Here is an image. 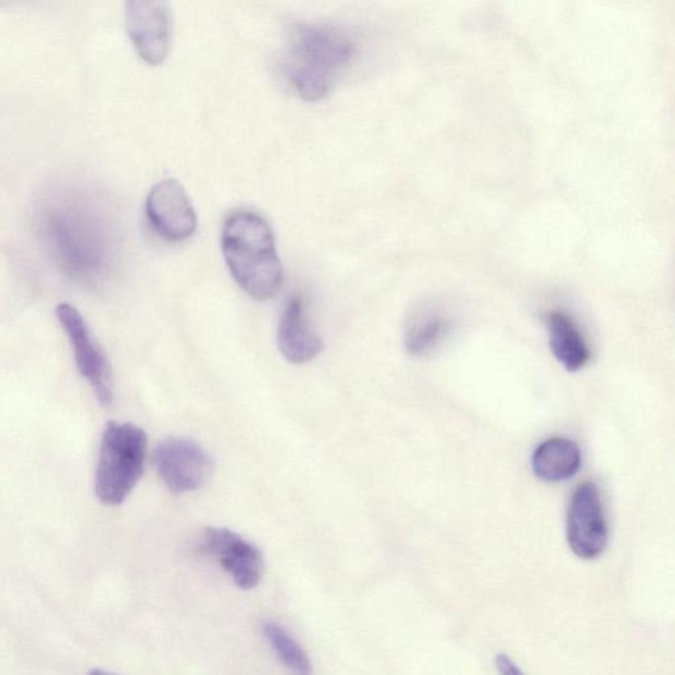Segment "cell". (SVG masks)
<instances>
[{
  "label": "cell",
  "mask_w": 675,
  "mask_h": 675,
  "mask_svg": "<svg viewBox=\"0 0 675 675\" xmlns=\"http://www.w3.org/2000/svg\"><path fill=\"white\" fill-rule=\"evenodd\" d=\"M448 321L436 311L420 312L405 330V350L413 357L429 354L448 333Z\"/></svg>",
  "instance_id": "cell-14"
},
{
  "label": "cell",
  "mask_w": 675,
  "mask_h": 675,
  "mask_svg": "<svg viewBox=\"0 0 675 675\" xmlns=\"http://www.w3.org/2000/svg\"><path fill=\"white\" fill-rule=\"evenodd\" d=\"M277 346L283 357L293 364L312 362L324 350V340L309 325L300 297L290 299L284 309Z\"/></svg>",
  "instance_id": "cell-11"
},
{
  "label": "cell",
  "mask_w": 675,
  "mask_h": 675,
  "mask_svg": "<svg viewBox=\"0 0 675 675\" xmlns=\"http://www.w3.org/2000/svg\"><path fill=\"white\" fill-rule=\"evenodd\" d=\"M147 446L146 432L139 426L110 421L104 427L95 478L102 504L125 503L145 473Z\"/></svg>",
  "instance_id": "cell-4"
},
{
  "label": "cell",
  "mask_w": 675,
  "mask_h": 675,
  "mask_svg": "<svg viewBox=\"0 0 675 675\" xmlns=\"http://www.w3.org/2000/svg\"><path fill=\"white\" fill-rule=\"evenodd\" d=\"M55 314L70 339L78 373L89 383L99 404L111 405L114 400L113 371L107 354L92 337L84 315L71 303H60Z\"/></svg>",
  "instance_id": "cell-6"
},
{
  "label": "cell",
  "mask_w": 675,
  "mask_h": 675,
  "mask_svg": "<svg viewBox=\"0 0 675 675\" xmlns=\"http://www.w3.org/2000/svg\"><path fill=\"white\" fill-rule=\"evenodd\" d=\"M358 52L347 30L326 22H301L290 28L280 60L282 74L297 96L320 101Z\"/></svg>",
  "instance_id": "cell-2"
},
{
  "label": "cell",
  "mask_w": 675,
  "mask_h": 675,
  "mask_svg": "<svg viewBox=\"0 0 675 675\" xmlns=\"http://www.w3.org/2000/svg\"><path fill=\"white\" fill-rule=\"evenodd\" d=\"M126 28L136 52L147 64L164 63L171 51L172 14L165 2L126 3Z\"/></svg>",
  "instance_id": "cell-10"
},
{
  "label": "cell",
  "mask_w": 675,
  "mask_h": 675,
  "mask_svg": "<svg viewBox=\"0 0 675 675\" xmlns=\"http://www.w3.org/2000/svg\"><path fill=\"white\" fill-rule=\"evenodd\" d=\"M262 630L272 649L285 667L295 675H312V661L305 649L289 634L282 624L264 622Z\"/></svg>",
  "instance_id": "cell-15"
},
{
  "label": "cell",
  "mask_w": 675,
  "mask_h": 675,
  "mask_svg": "<svg viewBox=\"0 0 675 675\" xmlns=\"http://www.w3.org/2000/svg\"><path fill=\"white\" fill-rule=\"evenodd\" d=\"M146 216L152 230L173 243L193 237L198 226L193 203L175 178L153 185L146 200Z\"/></svg>",
  "instance_id": "cell-9"
},
{
  "label": "cell",
  "mask_w": 675,
  "mask_h": 675,
  "mask_svg": "<svg viewBox=\"0 0 675 675\" xmlns=\"http://www.w3.org/2000/svg\"><path fill=\"white\" fill-rule=\"evenodd\" d=\"M88 675H117V674L102 671V668H95V671H90Z\"/></svg>",
  "instance_id": "cell-17"
},
{
  "label": "cell",
  "mask_w": 675,
  "mask_h": 675,
  "mask_svg": "<svg viewBox=\"0 0 675 675\" xmlns=\"http://www.w3.org/2000/svg\"><path fill=\"white\" fill-rule=\"evenodd\" d=\"M200 550L218 562L240 590H252L263 578L262 550L237 532L215 526L208 528L203 532Z\"/></svg>",
  "instance_id": "cell-8"
},
{
  "label": "cell",
  "mask_w": 675,
  "mask_h": 675,
  "mask_svg": "<svg viewBox=\"0 0 675 675\" xmlns=\"http://www.w3.org/2000/svg\"><path fill=\"white\" fill-rule=\"evenodd\" d=\"M582 466L577 442L565 437H553L537 446L532 457V468L545 483H561L574 478Z\"/></svg>",
  "instance_id": "cell-12"
},
{
  "label": "cell",
  "mask_w": 675,
  "mask_h": 675,
  "mask_svg": "<svg viewBox=\"0 0 675 675\" xmlns=\"http://www.w3.org/2000/svg\"><path fill=\"white\" fill-rule=\"evenodd\" d=\"M566 540L570 550L584 561L598 560L609 547V523L602 497L593 482L582 483L570 499Z\"/></svg>",
  "instance_id": "cell-5"
},
{
  "label": "cell",
  "mask_w": 675,
  "mask_h": 675,
  "mask_svg": "<svg viewBox=\"0 0 675 675\" xmlns=\"http://www.w3.org/2000/svg\"><path fill=\"white\" fill-rule=\"evenodd\" d=\"M495 666H497L499 675H526L522 668L517 666L516 662L504 653L497 655V659H495Z\"/></svg>",
  "instance_id": "cell-16"
},
{
  "label": "cell",
  "mask_w": 675,
  "mask_h": 675,
  "mask_svg": "<svg viewBox=\"0 0 675 675\" xmlns=\"http://www.w3.org/2000/svg\"><path fill=\"white\" fill-rule=\"evenodd\" d=\"M153 463L164 486L183 495L202 488L213 474V458L195 439L165 438L153 451Z\"/></svg>",
  "instance_id": "cell-7"
},
{
  "label": "cell",
  "mask_w": 675,
  "mask_h": 675,
  "mask_svg": "<svg viewBox=\"0 0 675 675\" xmlns=\"http://www.w3.org/2000/svg\"><path fill=\"white\" fill-rule=\"evenodd\" d=\"M221 240L223 258L239 287L258 301L272 299L282 287L283 265L267 220L252 210H234Z\"/></svg>",
  "instance_id": "cell-3"
},
{
  "label": "cell",
  "mask_w": 675,
  "mask_h": 675,
  "mask_svg": "<svg viewBox=\"0 0 675 675\" xmlns=\"http://www.w3.org/2000/svg\"><path fill=\"white\" fill-rule=\"evenodd\" d=\"M547 326L551 354L568 373H578L590 361L591 351L577 324L566 313L551 312Z\"/></svg>",
  "instance_id": "cell-13"
},
{
  "label": "cell",
  "mask_w": 675,
  "mask_h": 675,
  "mask_svg": "<svg viewBox=\"0 0 675 675\" xmlns=\"http://www.w3.org/2000/svg\"><path fill=\"white\" fill-rule=\"evenodd\" d=\"M37 238L61 272L88 287L102 284L116 263L121 234L108 204L92 191L60 187L35 210Z\"/></svg>",
  "instance_id": "cell-1"
}]
</instances>
